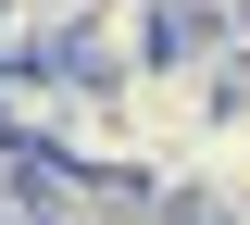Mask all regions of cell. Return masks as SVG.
<instances>
[{"mask_svg": "<svg viewBox=\"0 0 250 225\" xmlns=\"http://www.w3.org/2000/svg\"><path fill=\"white\" fill-rule=\"evenodd\" d=\"M75 100H88V75H62L50 50H25V63H0V150H62V125H75Z\"/></svg>", "mask_w": 250, "mask_h": 225, "instance_id": "1", "label": "cell"}, {"mask_svg": "<svg viewBox=\"0 0 250 225\" xmlns=\"http://www.w3.org/2000/svg\"><path fill=\"white\" fill-rule=\"evenodd\" d=\"M225 225H250V213H225Z\"/></svg>", "mask_w": 250, "mask_h": 225, "instance_id": "2", "label": "cell"}]
</instances>
